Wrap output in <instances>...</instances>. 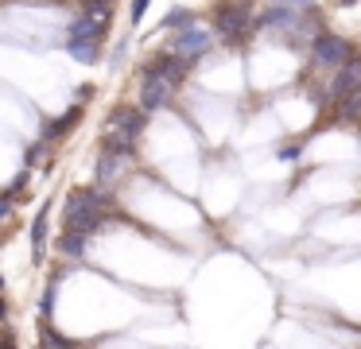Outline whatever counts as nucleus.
<instances>
[{"label":"nucleus","instance_id":"2eb2a0df","mask_svg":"<svg viewBox=\"0 0 361 349\" xmlns=\"http://www.w3.org/2000/svg\"><path fill=\"white\" fill-rule=\"evenodd\" d=\"M39 349H78V341L63 338V333H55L47 326V318H43V330H39Z\"/></svg>","mask_w":361,"mask_h":349},{"label":"nucleus","instance_id":"20e7f679","mask_svg":"<svg viewBox=\"0 0 361 349\" xmlns=\"http://www.w3.org/2000/svg\"><path fill=\"white\" fill-rule=\"evenodd\" d=\"M353 54H357L353 39H345L342 31H322L311 43V51H307V70H314V74H334V70H342Z\"/></svg>","mask_w":361,"mask_h":349},{"label":"nucleus","instance_id":"f8f14e48","mask_svg":"<svg viewBox=\"0 0 361 349\" xmlns=\"http://www.w3.org/2000/svg\"><path fill=\"white\" fill-rule=\"evenodd\" d=\"M86 240H90V233L66 229V233H63V240H59V248H63V256H71V260H78V256H86Z\"/></svg>","mask_w":361,"mask_h":349},{"label":"nucleus","instance_id":"9b49d317","mask_svg":"<svg viewBox=\"0 0 361 349\" xmlns=\"http://www.w3.org/2000/svg\"><path fill=\"white\" fill-rule=\"evenodd\" d=\"M86 116V109L82 105H74V109H66L63 116H55V121H43V128H39V140H47V144H59V140H66L74 132V124Z\"/></svg>","mask_w":361,"mask_h":349},{"label":"nucleus","instance_id":"5701e85b","mask_svg":"<svg viewBox=\"0 0 361 349\" xmlns=\"http://www.w3.org/2000/svg\"><path fill=\"white\" fill-rule=\"evenodd\" d=\"M338 8H350V4H357V0H334Z\"/></svg>","mask_w":361,"mask_h":349},{"label":"nucleus","instance_id":"f03ea898","mask_svg":"<svg viewBox=\"0 0 361 349\" xmlns=\"http://www.w3.org/2000/svg\"><path fill=\"white\" fill-rule=\"evenodd\" d=\"M109 206H113V198H109V190H102V186L71 190L66 194V206H63V225L94 237V233L109 221Z\"/></svg>","mask_w":361,"mask_h":349},{"label":"nucleus","instance_id":"ddd939ff","mask_svg":"<svg viewBox=\"0 0 361 349\" xmlns=\"http://www.w3.org/2000/svg\"><path fill=\"white\" fill-rule=\"evenodd\" d=\"M190 23H198V16L190 12V8H183V4H175L171 12L164 16V23H159V27L164 31H179V27H190Z\"/></svg>","mask_w":361,"mask_h":349},{"label":"nucleus","instance_id":"dca6fc26","mask_svg":"<svg viewBox=\"0 0 361 349\" xmlns=\"http://www.w3.org/2000/svg\"><path fill=\"white\" fill-rule=\"evenodd\" d=\"M59 279H63L59 271L47 279V291H43V302H39V314H43V318H51V310H55V291H59Z\"/></svg>","mask_w":361,"mask_h":349},{"label":"nucleus","instance_id":"7ed1b4c3","mask_svg":"<svg viewBox=\"0 0 361 349\" xmlns=\"http://www.w3.org/2000/svg\"><path fill=\"white\" fill-rule=\"evenodd\" d=\"M214 16V35H218V43L226 47H245L252 35H257V4L252 0H218V4L210 8Z\"/></svg>","mask_w":361,"mask_h":349},{"label":"nucleus","instance_id":"a211bd4d","mask_svg":"<svg viewBox=\"0 0 361 349\" xmlns=\"http://www.w3.org/2000/svg\"><path fill=\"white\" fill-rule=\"evenodd\" d=\"M268 4H280V8H291V12H314V0H268Z\"/></svg>","mask_w":361,"mask_h":349},{"label":"nucleus","instance_id":"f3484780","mask_svg":"<svg viewBox=\"0 0 361 349\" xmlns=\"http://www.w3.org/2000/svg\"><path fill=\"white\" fill-rule=\"evenodd\" d=\"M113 4H117V0H82V12L109 16V20H113Z\"/></svg>","mask_w":361,"mask_h":349},{"label":"nucleus","instance_id":"412c9836","mask_svg":"<svg viewBox=\"0 0 361 349\" xmlns=\"http://www.w3.org/2000/svg\"><path fill=\"white\" fill-rule=\"evenodd\" d=\"M280 159H288V163L299 159V144H283V147H280Z\"/></svg>","mask_w":361,"mask_h":349},{"label":"nucleus","instance_id":"f257e3e1","mask_svg":"<svg viewBox=\"0 0 361 349\" xmlns=\"http://www.w3.org/2000/svg\"><path fill=\"white\" fill-rule=\"evenodd\" d=\"M105 43H109V16H94L78 8V16L66 23V35H63L66 54L78 59L82 66H94V62H102Z\"/></svg>","mask_w":361,"mask_h":349},{"label":"nucleus","instance_id":"423d86ee","mask_svg":"<svg viewBox=\"0 0 361 349\" xmlns=\"http://www.w3.org/2000/svg\"><path fill=\"white\" fill-rule=\"evenodd\" d=\"M128 167H133V147H121V144L102 140V155H97V167H94V183L102 186V190H113V186L128 175Z\"/></svg>","mask_w":361,"mask_h":349},{"label":"nucleus","instance_id":"4be33fe9","mask_svg":"<svg viewBox=\"0 0 361 349\" xmlns=\"http://www.w3.org/2000/svg\"><path fill=\"white\" fill-rule=\"evenodd\" d=\"M94 93H97L94 85H78V105H86V101L94 97Z\"/></svg>","mask_w":361,"mask_h":349},{"label":"nucleus","instance_id":"0eeeda50","mask_svg":"<svg viewBox=\"0 0 361 349\" xmlns=\"http://www.w3.org/2000/svg\"><path fill=\"white\" fill-rule=\"evenodd\" d=\"M144 132V109L136 105H117L109 113V121H105V136L109 144H121V147H136V140H140Z\"/></svg>","mask_w":361,"mask_h":349},{"label":"nucleus","instance_id":"6ab92c4d","mask_svg":"<svg viewBox=\"0 0 361 349\" xmlns=\"http://www.w3.org/2000/svg\"><path fill=\"white\" fill-rule=\"evenodd\" d=\"M47 140H39V144H35V147H27V171H32V167H39V163H43V155H47Z\"/></svg>","mask_w":361,"mask_h":349},{"label":"nucleus","instance_id":"6e6552de","mask_svg":"<svg viewBox=\"0 0 361 349\" xmlns=\"http://www.w3.org/2000/svg\"><path fill=\"white\" fill-rule=\"evenodd\" d=\"M190 70H195V66H190L187 59H179L175 51H156V54H148V59H144L140 78H167L171 85H183Z\"/></svg>","mask_w":361,"mask_h":349},{"label":"nucleus","instance_id":"1a4fd4ad","mask_svg":"<svg viewBox=\"0 0 361 349\" xmlns=\"http://www.w3.org/2000/svg\"><path fill=\"white\" fill-rule=\"evenodd\" d=\"M357 90H361V51L353 54V59L345 62L342 70H334V74H330L326 97H330V101H345L350 93H357Z\"/></svg>","mask_w":361,"mask_h":349},{"label":"nucleus","instance_id":"b1692460","mask_svg":"<svg viewBox=\"0 0 361 349\" xmlns=\"http://www.w3.org/2000/svg\"><path fill=\"white\" fill-rule=\"evenodd\" d=\"M357 132H361V124H357Z\"/></svg>","mask_w":361,"mask_h":349},{"label":"nucleus","instance_id":"9d476101","mask_svg":"<svg viewBox=\"0 0 361 349\" xmlns=\"http://www.w3.org/2000/svg\"><path fill=\"white\" fill-rule=\"evenodd\" d=\"M175 90H179V85H171L167 78H140V109L144 113L167 109L175 101Z\"/></svg>","mask_w":361,"mask_h":349},{"label":"nucleus","instance_id":"39448f33","mask_svg":"<svg viewBox=\"0 0 361 349\" xmlns=\"http://www.w3.org/2000/svg\"><path fill=\"white\" fill-rule=\"evenodd\" d=\"M214 43H218L214 27H206V23H190V27H179V31H175L171 43H167V51H175L179 59H187L190 66H198V62H202L206 54L214 51Z\"/></svg>","mask_w":361,"mask_h":349},{"label":"nucleus","instance_id":"4468645a","mask_svg":"<svg viewBox=\"0 0 361 349\" xmlns=\"http://www.w3.org/2000/svg\"><path fill=\"white\" fill-rule=\"evenodd\" d=\"M47 217H51V206H43L39 214H35V221H32V248H35V256H39L43 245H47Z\"/></svg>","mask_w":361,"mask_h":349},{"label":"nucleus","instance_id":"aec40b11","mask_svg":"<svg viewBox=\"0 0 361 349\" xmlns=\"http://www.w3.org/2000/svg\"><path fill=\"white\" fill-rule=\"evenodd\" d=\"M148 4H152V0H133V16H128V20H133V27L144 20V12H148Z\"/></svg>","mask_w":361,"mask_h":349}]
</instances>
